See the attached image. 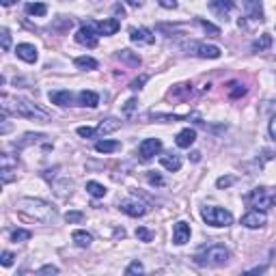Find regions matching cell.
I'll return each instance as SVG.
<instances>
[{
    "instance_id": "ac0fdd59",
    "label": "cell",
    "mask_w": 276,
    "mask_h": 276,
    "mask_svg": "<svg viewBox=\"0 0 276 276\" xmlns=\"http://www.w3.org/2000/svg\"><path fill=\"white\" fill-rule=\"evenodd\" d=\"M194 140H197V132H194V130H190V128L181 130L179 134H177V138H175L177 147H181V149H190V147L194 145Z\"/></svg>"
},
{
    "instance_id": "836d02e7",
    "label": "cell",
    "mask_w": 276,
    "mask_h": 276,
    "mask_svg": "<svg viewBox=\"0 0 276 276\" xmlns=\"http://www.w3.org/2000/svg\"><path fill=\"white\" fill-rule=\"evenodd\" d=\"M65 220H67L69 224H78V222L84 220V214H82V211H67V214H65Z\"/></svg>"
},
{
    "instance_id": "5b68a950",
    "label": "cell",
    "mask_w": 276,
    "mask_h": 276,
    "mask_svg": "<svg viewBox=\"0 0 276 276\" xmlns=\"http://www.w3.org/2000/svg\"><path fill=\"white\" fill-rule=\"evenodd\" d=\"M246 201L257 209H270L276 205V188H254Z\"/></svg>"
},
{
    "instance_id": "8d00e7d4",
    "label": "cell",
    "mask_w": 276,
    "mask_h": 276,
    "mask_svg": "<svg viewBox=\"0 0 276 276\" xmlns=\"http://www.w3.org/2000/svg\"><path fill=\"white\" fill-rule=\"evenodd\" d=\"M136 238L142 240V242H151V240H153V233H151L149 229H145V227H138V229H136Z\"/></svg>"
},
{
    "instance_id": "4fadbf2b",
    "label": "cell",
    "mask_w": 276,
    "mask_h": 276,
    "mask_svg": "<svg viewBox=\"0 0 276 276\" xmlns=\"http://www.w3.org/2000/svg\"><path fill=\"white\" fill-rule=\"evenodd\" d=\"M244 5V13L246 17L254 19V22H263V5L261 0H242Z\"/></svg>"
},
{
    "instance_id": "f907efd6",
    "label": "cell",
    "mask_w": 276,
    "mask_h": 276,
    "mask_svg": "<svg viewBox=\"0 0 276 276\" xmlns=\"http://www.w3.org/2000/svg\"><path fill=\"white\" fill-rule=\"evenodd\" d=\"M15 3V0H0V5H3V7H11Z\"/></svg>"
},
{
    "instance_id": "7bdbcfd3",
    "label": "cell",
    "mask_w": 276,
    "mask_h": 276,
    "mask_svg": "<svg viewBox=\"0 0 276 276\" xmlns=\"http://www.w3.org/2000/svg\"><path fill=\"white\" fill-rule=\"evenodd\" d=\"M233 181H235L233 177H220V179L216 181V186H218V188H229V186H233Z\"/></svg>"
},
{
    "instance_id": "681fc988",
    "label": "cell",
    "mask_w": 276,
    "mask_h": 276,
    "mask_svg": "<svg viewBox=\"0 0 276 276\" xmlns=\"http://www.w3.org/2000/svg\"><path fill=\"white\" fill-rule=\"evenodd\" d=\"M128 5L134 7V9H138V7H142V0H128Z\"/></svg>"
},
{
    "instance_id": "4dcf8cb0",
    "label": "cell",
    "mask_w": 276,
    "mask_h": 276,
    "mask_svg": "<svg viewBox=\"0 0 276 276\" xmlns=\"http://www.w3.org/2000/svg\"><path fill=\"white\" fill-rule=\"evenodd\" d=\"M197 22H199V26L203 28V30H205V33H209L211 37H220V28L218 26H214L211 22H207V19H197Z\"/></svg>"
},
{
    "instance_id": "d6a6232c",
    "label": "cell",
    "mask_w": 276,
    "mask_h": 276,
    "mask_svg": "<svg viewBox=\"0 0 276 276\" xmlns=\"http://www.w3.org/2000/svg\"><path fill=\"white\" fill-rule=\"evenodd\" d=\"M30 240V231H26V229H15V231H11V242H28Z\"/></svg>"
},
{
    "instance_id": "c3c4849f",
    "label": "cell",
    "mask_w": 276,
    "mask_h": 276,
    "mask_svg": "<svg viewBox=\"0 0 276 276\" xmlns=\"http://www.w3.org/2000/svg\"><path fill=\"white\" fill-rule=\"evenodd\" d=\"M134 108H136V99H130L128 104H125V112H132Z\"/></svg>"
},
{
    "instance_id": "cb8c5ba5",
    "label": "cell",
    "mask_w": 276,
    "mask_h": 276,
    "mask_svg": "<svg viewBox=\"0 0 276 276\" xmlns=\"http://www.w3.org/2000/svg\"><path fill=\"white\" fill-rule=\"evenodd\" d=\"M87 192L91 194V197H95V199H101V197H106V186L104 183H99V181H87Z\"/></svg>"
},
{
    "instance_id": "ee69618b",
    "label": "cell",
    "mask_w": 276,
    "mask_h": 276,
    "mask_svg": "<svg viewBox=\"0 0 276 276\" xmlns=\"http://www.w3.org/2000/svg\"><path fill=\"white\" fill-rule=\"evenodd\" d=\"M41 138H46V136L44 134H26L24 140H22V145H28V142H33V140L37 142V140H41Z\"/></svg>"
},
{
    "instance_id": "60d3db41",
    "label": "cell",
    "mask_w": 276,
    "mask_h": 276,
    "mask_svg": "<svg viewBox=\"0 0 276 276\" xmlns=\"http://www.w3.org/2000/svg\"><path fill=\"white\" fill-rule=\"evenodd\" d=\"M0 263L5 265V268H9V265H13V252H9L5 250L3 254H0Z\"/></svg>"
},
{
    "instance_id": "816d5d0a",
    "label": "cell",
    "mask_w": 276,
    "mask_h": 276,
    "mask_svg": "<svg viewBox=\"0 0 276 276\" xmlns=\"http://www.w3.org/2000/svg\"><path fill=\"white\" fill-rule=\"evenodd\" d=\"M192 160H194V162H199V160H201V153L194 151V153H192Z\"/></svg>"
},
{
    "instance_id": "3957f363",
    "label": "cell",
    "mask_w": 276,
    "mask_h": 276,
    "mask_svg": "<svg viewBox=\"0 0 276 276\" xmlns=\"http://www.w3.org/2000/svg\"><path fill=\"white\" fill-rule=\"evenodd\" d=\"M229 250L222 246V244H211L209 248L201 250L197 257H194V261H197L199 265H211V268H220V265H224L229 261Z\"/></svg>"
},
{
    "instance_id": "d6986e66",
    "label": "cell",
    "mask_w": 276,
    "mask_h": 276,
    "mask_svg": "<svg viewBox=\"0 0 276 276\" xmlns=\"http://www.w3.org/2000/svg\"><path fill=\"white\" fill-rule=\"evenodd\" d=\"M160 164L164 166L166 171L175 173L181 168V158L177 156V153H164V156H160Z\"/></svg>"
},
{
    "instance_id": "52a82bcc",
    "label": "cell",
    "mask_w": 276,
    "mask_h": 276,
    "mask_svg": "<svg viewBox=\"0 0 276 276\" xmlns=\"http://www.w3.org/2000/svg\"><path fill=\"white\" fill-rule=\"evenodd\" d=\"M97 33L99 30H95V24H82L78 28V33H76V41L80 46H87V48H95L97 46Z\"/></svg>"
},
{
    "instance_id": "7402d4cb",
    "label": "cell",
    "mask_w": 276,
    "mask_h": 276,
    "mask_svg": "<svg viewBox=\"0 0 276 276\" xmlns=\"http://www.w3.org/2000/svg\"><path fill=\"white\" fill-rule=\"evenodd\" d=\"M71 240L76 242V246H80V248H89V246H91V242H93V235L87 233V231H82V229H78V231L71 233Z\"/></svg>"
},
{
    "instance_id": "603a6c76",
    "label": "cell",
    "mask_w": 276,
    "mask_h": 276,
    "mask_svg": "<svg viewBox=\"0 0 276 276\" xmlns=\"http://www.w3.org/2000/svg\"><path fill=\"white\" fill-rule=\"evenodd\" d=\"M119 149H121L119 140H97L95 142V151L97 153H115Z\"/></svg>"
},
{
    "instance_id": "1f68e13d",
    "label": "cell",
    "mask_w": 276,
    "mask_h": 276,
    "mask_svg": "<svg viewBox=\"0 0 276 276\" xmlns=\"http://www.w3.org/2000/svg\"><path fill=\"white\" fill-rule=\"evenodd\" d=\"M121 60H128V63H132V65H140V56L138 54H134V52H130V50H121V52L117 54Z\"/></svg>"
},
{
    "instance_id": "ab89813d",
    "label": "cell",
    "mask_w": 276,
    "mask_h": 276,
    "mask_svg": "<svg viewBox=\"0 0 276 276\" xmlns=\"http://www.w3.org/2000/svg\"><path fill=\"white\" fill-rule=\"evenodd\" d=\"M147 179H149V183H153V186H164V179H162L158 173H147Z\"/></svg>"
},
{
    "instance_id": "74e56055",
    "label": "cell",
    "mask_w": 276,
    "mask_h": 276,
    "mask_svg": "<svg viewBox=\"0 0 276 276\" xmlns=\"http://www.w3.org/2000/svg\"><path fill=\"white\" fill-rule=\"evenodd\" d=\"M95 134H97V128H89V125L78 128V136H82V138H91V136H95Z\"/></svg>"
},
{
    "instance_id": "8992f818",
    "label": "cell",
    "mask_w": 276,
    "mask_h": 276,
    "mask_svg": "<svg viewBox=\"0 0 276 276\" xmlns=\"http://www.w3.org/2000/svg\"><path fill=\"white\" fill-rule=\"evenodd\" d=\"M183 50H188V54L201 56V58H220V54H222L218 46H207L201 41H190L183 46Z\"/></svg>"
},
{
    "instance_id": "30bf717a",
    "label": "cell",
    "mask_w": 276,
    "mask_h": 276,
    "mask_svg": "<svg viewBox=\"0 0 276 276\" xmlns=\"http://www.w3.org/2000/svg\"><path fill=\"white\" fill-rule=\"evenodd\" d=\"M160 151H162V140H160V138H145V140H142L140 145H138V153H140L142 160L156 158Z\"/></svg>"
},
{
    "instance_id": "5bb4252c",
    "label": "cell",
    "mask_w": 276,
    "mask_h": 276,
    "mask_svg": "<svg viewBox=\"0 0 276 276\" xmlns=\"http://www.w3.org/2000/svg\"><path fill=\"white\" fill-rule=\"evenodd\" d=\"M190 224L186 220H179L175 222V227H173V242L177 244V246H183L188 240H190Z\"/></svg>"
},
{
    "instance_id": "484cf974",
    "label": "cell",
    "mask_w": 276,
    "mask_h": 276,
    "mask_svg": "<svg viewBox=\"0 0 276 276\" xmlns=\"http://www.w3.org/2000/svg\"><path fill=\"white\" fill-rule=\"evenodd\" d=\"M26 13L33 17H44L48 13V7L44 3H30V5H26Z\"/></svg>"
},
{
    "instance_id": "d590c367",
    "label": "cell",
    "mask_w": 276,
    "mask_h": 276,
    "mask_svg": "<svg viewBox=\"0 0 276 276\" xmlns=\"http://www.w3.org/2000/svg\"><path fill=\"white\" fill-rule=\"evenodd\" d=\"M233 87H235V89H231V91H229V95H231L233 99H238V97H242V95H246V87H244V84L233 82Z\"/></svg>"
},
{
    "instance_id": "f1b7e54d",
    "label": "cell",
    "mask_w": 276,
    "mask_h": 276,
    "mask_svg": "<svg viewBox=\"0 0 276 276\" xmlns=\"http://www.w3.org/2000/svg\"><path fill=\"white\" fill-rule=\"evenodd\" d=\"M272 46V37L270 35H261L257 41L252 44V52H263V50H268Z\"/></svg>"
},
{
    "instance_id": "ffe728a7",
    "label": "cell",
    "mask_w": 276,
    "mask_h": 276,
    "mask_svg": "<svg viewBox=\"0 0 276 276\" xmlns=\"http://www.w3.org/2000/svg\"><path fill=\"white\" fill-rule=\"evenodd\" d=\"M78 104L87 106V108H95L99 104V95L95 93V91H80L78 93Z\"/></svg>"
},
{
    "instance_id": "ba28073f",
    "label": "cell",
    "mask_w": 276,
    "mask_h": 276,
    "mask_svg": "<svg viewBox=\"0 0 276 276\" xmlns=\"http://www.w3.org/2000/svg\"><path fill=\"white\" fill-rule=\"evenodd\" d=\"M0 173H3V183H11L17 177V160L9 153H3L0 156Z\"/></svg>"
},
{
    "instance_id": "9a60e30c",
    "label": "cell",
    "mask_w": 276,
    "mask_h": 276,
    "mask_svg": "<svg viewBox=\"0 0 276 276\" xmlns=\"http://www.w3.org/2000/svg\"><path fill=\"white\" fill-rule=\"evenodd\" d=\"M209 9L216 13L220 19L227 22L229 19V13L233 11V0H209Z\"/></svg>"
},
{
    "instance_id": "6da1fadb",
    "label": "cell",
    "mask_w": 276,
    "mask_h": 276,
    "mask_svg": "<svg viewBox=\"0 0 276 276\" xmlns=\"http://www.w3.org/2000/svg\"><path fill=\"white\" fill-rule=\"evenodd\" d=\"M15 207H17V211L22 214V216L35 220V222H41V224H50L56 218V209L50 205V203L41 201V199H33V197L17 199Z\"/></svg>"
},
{
    "instance_id": "2e32d148",
    "label": "cell",
    "mask_w": 276,
    "mask_h": 276,
    "mask_svg": "<svg viewBox=\"0 0 276 276\" xmlns=\"http://www.w3.org/2000/svg\"><path fill=\"white\" fill-rule=\"evenodd\" d=\"M15 54H17L19 58H22V60H26V63H35V60L39 58L37 48H35L33 44H17Z\"/></svg>"
},
{
    "instance_id": "f546056e",
    "label": "cell",
    "mask_w": 276,
    "mask_h": 276,
    "mask_svg": "<svg viewBox=\"0 0 276 276\" xmlns=\"http://www.w3.org/2000/svg\"><path fill=\"white\" fill-rule=\"evenodd\" d=\"M52 26L58 30V33H65V30H69L71 26H74V19H71V17H65V15H60Z\"/></svg>"
},
{
    "instance_id": "44dd1931",
    "label": "cell",
    "mask_w": 276,
    "mask_h": 276,
    "mask_svg": "<svg viewBox=\"0 0 276 276\" xmlns=\"http://www.w3.org/2000/svg\"><path fill=\"white\" fill-rule=\"evenodd\" d=\"M97 30H99V35H117V30H119V19L108 17V19H104V22L97 24Z\"/></svg>"
},
{
    "instance_id": "f6af8a7d",
    "label": "cell",
    "mask_w": 276,
    "mask_h": 276,
    "mask_svg": "<svg viewBox=\"0 0 276 276\" xmlns=\"http://www.w3.org/2000/svg\"><path fill=\"white\" fill-rule=\"evenodd\" d=\"M37 274H58V268H56V265H44V268L39 270Z\"/></svg>"
},
{
    "instance_id": "7c38bea8",
    "label": "cell",
    "mask_w": 276,
    "mask_h": 276,
    "mask_svg": "<svg viewBox=\"0 0 276 276\" xmlns=\"http://www.w3.org/2000/svg\"><path fill=\"white\" fill-rule=\"evenodd\" d=\"M130 41L136 46H151V44H156V35H153L149 28H132Z\"/></svg>"
},
{
    "instance_id": "f35d334b",
    "label": "cell",
    "mask_w": 276,
    "mask_h": 276,
    "mask_svg": "<svg viewBox=\"0 0 276 276\" xmlns=\"http://www.w3.org/2000/svg\"><path fill=\"white\" fill-rule=\"evenodd\" d=\"M9 48H11V33H9V28H3V50L9 52Z\"/></svg>"
},
{
    "instance_id": "277c9868",
    "label": "cell",
    "mask_w": 276,
    "mask_h": 276,
    "mask_svg": "<svg viewBox=\"0 0 276 276\" xmlns=\"http://www.w3.org/2000/svg\"><path fill=\"white\" fill-rule=\"evenodd\" d=\"M201 218L205 220V224L209 227H231L233 224V214L224 207H216V205H207L201 209Z\"/></svg>"
},
{
    "instance_id": "d4e9b609",
    "label": "cell",
    "mask_w": 276,
    "mask_h": 276,
    "mask_svg": "<svg viewBox=\"0 0 276 276\" xmlns=\"http://www.w3.org/2000/svg\"><path fill=\"white\" fill-rule=\"evenodd\" d=\"M119 128H121V121L106 119V121H101V123L97 125V134H110V132H117Z\"/></svg>"
},
{
    "instance_id": "bcb514c9",
    "label": "cell",
    "mask_w": 276,
    "mask_h": 276,
    "mask_svg": "<svg viewBox=\"0 0 276 276\" xmlns=\"http://www.w3.org/2000/svg\"><path fill=\"white\" fill-rule=\"evenodd\" d=\"M158 5L164 7V9H175L177 7V0H158Z\"/></svg>"
},
{
    "instance_id": "8fae6325",
    "label": "cell",
    "mask_w": 276,
    "mask_h": 276,
    "mask_svg": "<svg viewBox=\"0 0 276 276\" xmlns=\"http://www.w3.org/2000/svg\"><path fill=\"white\" fill-rule=\"evenodd\" d=\"M265 222H268V218H265L263 209H250L248 214H244L242 216V224L246 229H261Z\"/></svg>"
},
{
    "instance_id": "9c48e42d",
    "label": "cell",
    "mask_w": 276,
    "mask_h": 276,
    "mask_svg": "<svg viewBox=\"0 0 276 276\" xmlns=\"http://www.w3.org/2000/svg\"><path fill=\"white\" fill-rule=\"evenodd\" d=\"M119 209L123 214H128V216H132V218H140L147 214V205L140 203L138 199H123L119 203Z\"/></svg>"
},
{
    "instance_id": "83f0119b",
    "label": "cell",
    "mask_w": 276,
    "mask_h": 276,
    "mask_svg": "<svg viewBox=\"0 0 276 276\" xmlns=\"http://www.w3.org/2000/svg\"><path fill=\"white\" fill-rule=\"evenodd\" d=\"M54 190L58 197H69L71 190H74V181H69V179H60L58 183H54Z\"/></svg>"
},
{
    "instance_id": "7dc6e473",
    "label": "cell",
    "mask_w": 276,
    "mask_h": 276,
    "mask_svg": "<svg viewBox=\"0 0 276 276\" xmlns=\"http://www.w3.org/2000/svg\"><path fill=\"white\" fill-rule=\"evenodd\" d=\"M268 130H270V136L276 140V115L270 119V125H268Z\"/></svg>"
},
{
    "instance_id": "7a4b0ae2",
    "label": "cell",
    "mask_w": 276,
    "mask_h": 276,
    "mask_svg": "<svg viewBox=\"0 0 276 276\" xmlns=\"http://www.w3.org/2000/svg\"><path fill=\"white\" fill-rule=\"evenodd\" d=\"M3 110L7 112H13L17 117H24V119H30V121H50V112L39 108L37 104L28 99H22V97H9L7 93L3 95Z\"/></svg>"
},
{
    "instance_id": "e575fe53",
    "label": "cell",
    "mask_w": 276,
    "mask_h": 276,
    "mask_svg": "<svg viewBox=\"0 0 276 276\" xmlns=\"http://www.w3.org/2000/svg\"><path fill=\"white\" fill-rule=\"evenodd\" d=\"M142 272H145V268H142L140 261H132V263L128 265V270H125L128 276H132V274H142Z\"/></svg>"
},
{
    "instance_id": "e0dca14e",
    "label": "cell",
    "mask_w": 276,
    "mask_h": 276,
    "mask_svg": "<svg viewBox=\"0 0 276 276\" xmlns=\"http://www.w3.org/2000/svg\"><path fill=\"white\" fill-rule=\"evenodd\" d=\"M50 101H52V104H56V106H71L74 104V95L69 93V91H50Z\"/></svg>"
},
{
    "instance_id": "b9f144b4",
    "label": "cell",
    "mask_w": 276,
    "mask_h": 276,
    "mask_svg": "<svg viewBox=\"0 0 276 276\" xmlns=\"http://www.w3.org/2000/svg\"><path fill=\"white\" fill-rule=\"evenodd\" d=\"M145 82H147V76H140V78H136V80H132V82H130V89H132V91H140Z\"/></svg>"
},
{
    "instance_id": "4316f807",
    "label": "cell",
    "mask_w": 276,
    "mask_h": 276,
    "mask_svg": "<svg viewBox=\"0 0 276 276\" xmlns=\"http://www.w3.org/2000/svg\"><path fill=\"white\" fill-rule=\"evenodd\" d=\"M74 63H76L78 69H87V71L97 69V60H95V58H91V56H78Z\"/></svg>"
}]
</instances>
